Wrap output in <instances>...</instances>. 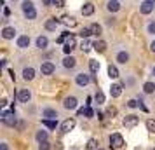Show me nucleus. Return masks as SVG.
<instances>
[{"mask_svg": "<svg viewBox=\"0 0 155 150\" xmlns=\"http://www.w3.org/2000/svg\"><path fill=\"white\" fill-rule=\"evenodd\" d=\"M147 30H148V33H152V35H155V21H152V23H148V26H147Z\"/></svg>", "mask_w": 155, "mask_h": 150, "instance_id": "nucleus-42", "label": "nucleus"}, {"mask_svg": "<svg viewBox=\"0 0 155 150\" xmlns=\"http://www.w3.org/2000/svg\"><path fill=\"white\" fill-rule=\"evenodd\" d=\"M5 105H7V100H5V98H2V100H0V107L4 108Z\"/></svg>", "mask_w": 155, "mask_h": 150, "instance_id": "nucleus-50", "label": "nucleus"}, {"mask_svg": "<svg viewBox=\"0 0 155 150\" xmlns=\"http://www.w3.org/2000/svg\"><path fill=\"white\" fill-rule=\"evenodd\" d=\"M122 89H124V84H112L110 86V96L112 98H120Z\"/></svg>", "mask_w": 155, "mask_h": 150, "instance_id": "nucleus-17", "label": "nucleus"}, {"mask_svg": "<svg viewBox=\"0 0 155 150\" xmlns=\"http://www.w3.org/2000/svg\"><path fill=\"white\" fill-rule=\"evenodd\" d=\"M42 4L45 7H49V5H52V0H42Z\"/></svg>", "mask_w": 155, "mask_h": 150, "instance_id": "nucleus-48", "label": "nucleus"}, {"mask_svg": "<svg viewBox=\"0 0 155 150\" xmlns=\"http://www.w3.org/2000/svg\"><path fill=\"white\" fill-rule=\"evenodd\" d=\"M77 47V38H75V35H70L68 37V40L64 42V47H63V52L66 54V56H70L71 52H73V49Z\"/></svg>", "mask_w": 155, "mask_h": 150, "instance_id": "nucleus-5", "label": "nucleus"}, {"mask_svg": "<svg viewBox=\"0 0 155 150\" xmlns=\"http://www.w3.org/2000/svg\"><path fill=\"white\" fill-rule=\"evenodd\" d=\"M117 114V108H108L106 110V115H115Z\"/></svg>", "mask_w": 155, "mask_h": 150, "instance_id": "nucleus-43", "label": "nucleus"}, {"mask_svg": "<svg viewBox=\"0 0 155 150\" xmlns=\"http://www.w3.org/2000/svg\"><path fill=\"white\" fill-rule=\"evenodd\" d=\"M35 68H31V66H26V68H25V70H23V79L26 80V82H28V80H33L35 79Z\"/></svg>", "mask_w": 155, "mask_h": 150, "instance_id": "nucleus-22", "label": "nucleus"}, {"mask_svg": "<svg viewBox=\"0 0 155 150\" xmlns=\"http://www.w3.org/2000/svg\"><path fill=\"white\" fill-rule=\"evenodd\" d=\"M0 150H9V145L5 142H2L0 143Z\"/></svg>", "mask_w": 155, "mask_h": 150, "instance_id": "nucleus-46", "label": "nucleus"}, {"mask_svg": "<svg viewBox=\"0 0 155 150\" xmlns=\"http://www.w3.org/2000/svg\"><path fill=\"white\" fill-rule=\"evenodd\" d=\"M52 5L58 9H61V7H64V0H52Z\"/></svg>", "mask_w": 155, "mask_h": 150, "instance_id": "nucleus-41", "label": "nucleus"}, {"mask_svg": "<svg viewBox=\"0 0 155 150\" xmlns=\"http://www.w3.org/2000/svg\"><path fill=\"white\" fill-rule=\"evenodd\" d=\"M16 129H18V131H25V129H26V121H19L18 126H16Z\"/></svg>", "mask_w": 155, "mask_h": 150, "instance_id": "nucleus-40", "label": "nucleus"}, {"mask_svg": "<svg viewBox=\"0 0 155 150\" xmlns=\"http://www.w3.org/2000/svg\"><path fill=\"white\" fill-rule=\"evenodd\" d=\"M147 129L150 131V133L155 135V119H148L147 121Z\"/></svg>", "mask_w": 155, "mask_h": 150, "instance_id": "nucleus-36", "label": "nucleus"}, {"mask_svg": "<svg viewBox=\"0 0 155 150\" xmlns=\"http://www.w3.org/2000/svg\"><path fill=\"white\" fill-rule=\"evenodd\" d=\"M89 70H91V73H98L99 72V61H96V59H89Z\"/></svg>", "mask_w": 155, "mask_h": 150, "instance_id": "nucleus-32", "label": "nucleus"}, {"mask_svg": "<svg viewBox=\"0 0 155 150\" xmlns=\"http://www.w3.org/2000/svg\"><path fill=\"white\" fill-rule=\"evenodd\" d=\"M59 21L63 23L64 26H70V28H73V26H77V19L75 18H71V16H63Z\"/></svg>", "mask_w": 155, "mask_h": 150, "instance_id": "nucleus-24", "label": "nucleus"}, {"mask_svg": "<svg viewBox=\"0 0 155 150\" xmlns=\"http://www.w3.org/2000/svg\"><path fill=\"white\" fill-rule=\"evenodd\" d=\"M30 44H31V38L28 35H19L16 38V45L19 47V49H28Z\"/></svg>", "mask_w": 155, "mask_h": 150, "instance_id": "nucleus-11", "label": "nucleus"}, {"mask_svg": "<svg viewBox=\"0 0 155 150\" xmlns=\"http://www.w3.org/2000/svg\"><path fill=\"white\" fill-rule=\"evenodd\" d=\"M152 73H153V77H155V66H153V68H152Z\"/></svg>", "mask_w": 155, "mask_h": 150, "instance_id": "nucleus-54", "label": "nucleus"}, {"mask_svg": "<svg viewBox=\"0 0 155 150\" xmlns=\"http://www.w3.org/2000/svg\"><path fill=\"white\" fill-rule=\"evenodd\" d=\"M150 51H152V52H153V54H155V40H153V42H152V44H150Z\"/></svg>", "mask_w": 155, "mask_h": 150, "instance_id": "nucleus-51", "label": "nucleus"}, {"mask_svg": "<svg viewBox=\"0 0 155 150\" xmlns=\"http://www.w3.org/2000/svg\"><path fill=\"white\" fill-rule=\"evenodd\" d=\"M58 117H59V114H58L54 108H44L42 110V119H52V121H58Z\"/></svg>", "mask_w": 155, "mask_h": 150, "instance_id": "nucleus-15", "label": "nucleus"}, {"mask_svg": "<svg viewBox=\"0 0 155 150\" xmlns=\"http://www.w3.org/2000/svg\"><path fill=\"white\" fill-rule=\"evenodd\" d=\"M80 12H82V16H92L94 14V4L92 2H85L82 5V9H80Z\"/></svg>", "mask_w": 155, "mask_h": 150, "instance_id": "nucleus-20", "label": "nucleus"}, {"mask_svg": "<svg viewBox=\"0 0 155 150\" xmlns=\"http://www.w3.org/2000/svg\"><path fill=\"white\" fill-rule=\"evenodd\" d=\"M94 100H96V103H98V105H103V103H105V93H103V91H101V89H98V91H96V94H94Z\"/></svg>", "mask_w": 155, "mask_h": 150, "instance_id": "nucleus-30", "label": "nucleus"}, {"mask_svg": "<svg viewBox=\"0 0 155 150\" xmlns=\"http://www.w3.org/2000/svg\"><path fill=\"white\" fill-rule=\"evenodd\" d=\"M85 150H98V142H96L94 138H91V140L87 142V145H85Z\"/></svg>", "mask_w": 155, "mask_h": 150, "instance_id": "nucleus-33", "label": "nucleus"}, {"mask_svg": "<svg viewBox=\"0 0 155 150\" xmlns=\"http://www.w3.org/2000/svg\"><path fill=\"white\" fill-rule=\"evenodd\" d=\"M148 2H155V0H148Z\"/></svg>", "mask_w": 155, "mask_h": 150, "instance_id": "nucleus-55", "label": "nucleus"}, {"mask_svg": "<svg viewBox=\"0 0 155 150\" xmlns=\"http://www.w3.org/2000/svg\"><path fill=\"white\" fill-rule=\"evenodd\" d=\"M21 11H23V16H25L26 19H30V21H33L37 18V9H35V5H33L31 0H23Z\"/></svg>", "mask_w": 155, "mask_h": 150, "instance_id": "nucleus-1", "label": "nucleus"}, {"mask_svg": "<svg viewBox=\"0 0 155 150\" xmlns=\"http://www.w3.org/2000/svg\"><path fill=\"white\" fill-rule=\"evenodd\" d=\"M78 35L82 37V38H89V37L92 35V32H91V28L87 26V28H82V30H80V33H78Z\"/></svg>", "mask_w": 155, "mask_h": 150, "instance_id": "nucleus-35", "label": "nucleus"}, {"mask_svg": "<svg viewBox=\"0 0 155 150\" xmlns=\"http://www.w3.org/2000/svg\"><path fill=\"white\" fill-rule=\"evenodd\" d=\"M91 45H92V44L89 42L87 38H84V40H82V44H80V49L84 51V52H89V51H91Z\"/></svg>", "mask_w": 155, "mask_h": 150, "instance_id": "nucleus-34", "label": "nucleus"}, {"mask_svg": "<svg viewBox=\"0 0 155 150\" xmlns=\"http://www.w3.org/2000/svg\"><path fill=\"white\" fill-rule=\"evenodd\" d=\"M85 117H87V119H92V117H94V110H92L91 107H85Z\"/></svg>", "mask_w": 155, "mask_h": 150, "instance_id": "nucleus-39", "label": "nucleus"}, {"mask_svg": "<svg viewBox=\"0 0 155 150\" xmlns=\"http://www.w3.org/2000/svg\"><path fill=\"white\" fill-rule=\"evenodd\" d=\"M70 35H73V33H70L68 30H64L63 33H61V35H59V37L56 38V44H64L66 40H68V37H70Z\"/></svg>", "mask_w": 155, "mask_h": 150, "instance_id": "nucleus-31", "label": "nucleus"}, {"mask_svg": "<svg viewBox=\"0 0 155 150\" xmlns=\"http://www.w3.org/2000/svg\"><path fill=\"white\" fill-rule=\"evenodd\" d=\"M108 77L110 79H119L120 77V72L115 65H108Z\"/></svg>", "mask_w": 155, "mask_h": 150, "instance_id": "nucleus-25", "label": "nucleus"}, {"mask_svg": "<svg viewBox=\"0 0 155 150\" xmlns=\"http://www.w3.org/2000/svg\"><path fill=\"white\" fill-rule=\"evenodd\" d=\"M54 70H56V65L52 63V61H44V63L40 65V73H42V75H52Z\"/></svg>", "mask_w": 155, "mask_h": 150, "instance_id": "nucleus-8", "label": "nucleus"}, {"mask_svg": "<svg viewBox=\"0 0 155 150\" xmlns=\"http://www.w3.org/2000/svg\"><path fill=\"white\" fill-rule=\"evenodd\" d=\"M89 28H91L92 35L99 37L101 33H103V28H101V25H98V23H92V25H89Z\"/></svg>", "mask_w": 155, "mask_h": 150, "instance_id": "nucleus-29", "label": "nucleus"}, {"mask_svg": "<svg viewBox=\"0 0 155 150\" xmlns=\"http://www.w3.org/2000/svg\"><path fill=\"white\" fill-rule=\"evenodd\" d=\"M75 124H77V122H75V119H73V117H70V119L63 121V124H61V128H59V129H61V133H63V135H66V133L73 131Z\"/></svg>", "mask_w": 155, "mask_h": 150, "instance_id": "nucleus-10", "label": "nucleus"}, {"mask_svg": "<svg viewBox=\"0 0 155 150\" xmlns=\"http://www.w3.org/2000/svg\"><path fill=\"white\" fill-rule=\"evenodd\" d=\"M98 150H105V148H98Z\"/></svg>", "mask_w": 155, "mask_h": 150, "instance_id": "nucleus-56", "label": "nucleus"}, {"mask_svg": "<svg viewBox=\"0 0 155 150\" xmlns=\"http://www.w3.org/2000/svg\"><path fill=\"white\" fill-rule=\"evenodd\" d=\"M127 107H129V108H138V107H140V101H138V100H129V101H127Z\"/></svg>", "mask_w": 155, "mask_h": 150, "instance_id": "nucleus-37", "label": "nucleus"}, {"mask_svg": "<svg viewBox=\"0 0 155 150\" xmlns=\"http://www.w3.org/2000/svg\"><path fill=\"white\" fill-rule=\"evenodd\" d=\"M47 138H49V133L45 131V129H40V131H37V135H35V140L38 143H42V142H47Z\"/></svg>", "mask_w": 155, "mask_h": 150, "instance_id": "nucleus-26", "label": "nucleus"}, {"mask_svg": "<svg viewBox=\"0 0 155 150\" xmlns=\"http://www.w3.org/2000/svg\"><path fill=\"white\" fill-rule=\"evenodd\" d=\"M2 122L5 124V126H9V128H16L18 126V117H16L14 110H4L2 112Z\"/></svg>", "mask_w": 155, "mask_h": 150, "instance_id": "nucleus-2", "label": "nucleus"}, {"mask_svg": "<svg viewBox=\"0 0 155 150\" xmlns=\"http://www.w3.org/2000/svg\"><path fill=\"white\" fill-rule=\"evenodd\" d=\"M77 107H78V100L75 96H66L63 100V108H66V110H75Z\"/></svg>", "mask_w": 155, "mask_h": 150, "instance_id": "nucleus-9", "label": "nucleus"}, {"mask_svg": "<svg viewBox=\"0 0 155 150\" xmlns=\"http://www.w3.org/2000/svg\"><path fill=\"white\" fill-rule=\"evenodd\" d=\"M7 72H9V75H11V79L16 80V73H14V70H7Z\"/></svg>", "mask_w": 155, "mask_h": 150, "instance_id": "nucleus-49", "label": "nucleus"}, {"mask_svg": "<svg viewBox=\"0 0 155 150\" xmlns=\"http://www.w3.org/2000/svg\"><path fill=\"white\" fill-rule=\"evenodd\" d=\"M16 33H18V32H16L14 26H7V25H5V26L2 28V32H0V35H2L4 40H12L16 37Z\"/></svg>", "mask_w": 155, "mask_h": 150, "instance_id": "nucleus-7", "label": "nucleus"}, {"mask_svg": "<svg viewBox=\"0 0 155 150\" xmlns=\"http://www.w3.org/2000/svg\"><path fill=\"white\" fill-rule=\"evenodd\" d=\"M115 59H117V63L126 65L127 61H129V52H127V51H119L117 56H115Z\"/></svg>", "mask_w": 155, "mask_h": 150, "instance_id": "nucleus-23", "label": "nucleus"}, {"mask_svg": "<svg viewBox=\"0 0 155 150\" xmlns=\"http://www.w3.org/2000/svg\"><path fill=\"white\" fill-rule=\"evenodd\" d=\"M35 45L38 47V49H47V45H49V38L45 35H40V37H37V40H35Z\"/></svg>", "mask_w": 155, "mask_h": 150, "instance_id": "nucleus-21", "label": "nucleus"}, {"mask_svg": "<svg viewBox=\"0 0 155 150\" xmlns=\"http://www.w3.org/2000/svg\"><path fill=\"white\" fill-rule=\"evenodd\" d=\"M30 100H31V91H30V89H19V91H18V101L28 103Z\"/></svg>", "mask_w": 155, "mask_h": 150, "instance_id": "nucleus-13", "label": "nucleus"}, {"mask_svg": "<svg viewBox=\"0 0 155 150\" xmlns=\"http://www.w3.org/2000/svg\"><path fill=\"white\" fill-rule=\"evenodd\" d=\"M0 65H2V68H5V65H7V59H2V61H0Z\"/></svg>", "mask_w": 155, "mask_h": 150, "instance_id": "nucleus-52", "label": "nucleus"}, {"mask_svg": "<svg viewBox=\"0 0 155 150\" xmlns=\"http://www.w3.org/2000/svg\"><path fill=\"white\" fill-rule=\"evenodd\" d=\"M12 2H16V0H12Z\"/></svg>", "mask_w": 155, "mask_h": 150, "instance_id": "nucleus-57", "label": "nucleus"}, {"mask_svg": "<svg viewBox=\"0 0 155 150\" xmlns=\"http://www.w3.org/2000/svg\"><path fill=\"white\" fill-rule=\"evenodd\" d=\"M122 124H124V128H126V129H133V128H136V126L140 124V117H138V115H134V114L126 115V117H124V121H122Z\"/></svg>", "mask_w": 155, "mask_h": 150, "instance_id": "nucleus-4", "label": "nucleus"}, {"mask_svg": "<svg viewBox=\"0 0 155 150\" xmlns=\"http://www.w3.org/2000/svg\"><path fill=\"white\" fill-rule=\"evenodd\" d=\"M106 47H108L106 42H105V40H101V38L96 40V42H92V49L96 51V52H99V54H103V52L106 51Z\"/></svg>", "mask_w": 155, "mask_h": 150, "instance_id": "nucleus-19", "label": "nucleus"}, {"mask_svg": "<svg viewBox=\"0 0 155 150\" xmlns=\"http://www.w3.org/2000/svg\"><path fill=\"white\" fill-rule=\"evenodd\" d=\"M108 142H110V148L112 150H119L124 147V136L120 133H113V135H110Z\"/></svg>", "mask_w": 155, "mask_h": 150, "instance_id": "nucleus-3", "label": "nucleus"}, {"mask_svg": "<svg viewBox=\"0 0 155 150\" xmlns=\"http://www.w3.org/2000/svg\"><path fill=\"white\" fill-rule=\"evenodd\" d=\"M59 19H56V18H49V19H47V21L44 23V28L47 30V32H54V30L58 28V26H59Z\"/></svg>", "mask_w": 155, "mask_h": 150, "instance_id": "nucleus-14", "label": "nucleus"}, {"mask_svg": "<svg viewBox=\"0 0 155 150\" xmlns=\"http://www.w3.org/2000/svg\"><path fill=\"white\" fill-rule=\"evenodd\" d=\"M106 25H110V26H112V25H115V18H108V19H106Z\"/></svg>", "mask_w": 155, "mask_h": 150, "instance_id": "nucleus-45", "label": "nucleus"}, {"mask_svg": "<svg viewBox=\"0 0 155 150\" xmlns=\"http://www.w3.org/2000/svg\"><path fill=\"white\" fill-rule=\"evenodd\" d=\"M9 14H11V9H9V7H4V18H9Z\"/></svg>", "mask_w": 155, "mask_h": 150, "instance_id": "nucleus-47", "label": "nucleus"}, {"mask_svg": "<svg viewBox=\"0 0 155 150\" xmlns=\"http://www.w3.org/2000/svg\"><path fill=\"white\" fill-rule=\"evenodd\" d=\"M153 9H155V2H148V0H145V2L140 5V12L147 16V14H152Z\"/></svg>", "mask_w": 155, "mask_h": 150, "instance_id": "nucleus-12", "label": "nucleus"}, {"mask_svg": "<svg viewBox=\"0 0 155 150\" xmlns=\"http://www.w3.org/2000/svg\"><path fill=\"white\" fill-rule=\"evenodd\" d=\"M42 126L47 129H56L58 128V121H52V119H42Z\"/></svg>", "mask_w": 155, "mask_h": 150, "instance_id": "nucleus-28", "label": "nucleus"}, {"mask_svg": "<svg viewBox=\"0 0 155 150\" xmlns=\"http://www.w3.org/2000/svg\"><path fill=\"white\" fill-rule=\"evenodd\" d=\"M77 115H78V117H80V115H85V107L78 108V110H77Z\"/></svg>", "mask_w": 155, "mask_h": 150, "instance_id": "nucleus-44", "label": "nucleus"}, {"mask_svg": "<svg viewBox=\"0 0 155 150\" xmlns=\"http://www.w3.org/2000/svg\"><path fill=\"white\" fill-rule=\"evenodd\" d=\"M61 65H63L64 68L71 70V68H75V66H77V59H75V58L70 54V56H64V59L61 61Z\"/></svg>", "mask_w": 155, "mask_h": 150, "instance_id": "nucleus-18", "label": "nucleus"}, {"mask_svg": "<svg viewBox=\"0 0 155 150\" xmlns=\"http://www.w3.org/2000/svg\"><path fill=\"white\" fill-rule=\"evenodd\" d=\"M49 148H51V143H49V142L38 143V150H49Z\"/></svg>", "mask_w": 155, "mask_h": 150, "instance_id": "nucleus-38", "label": "nucleus"}, {"mask_svg": "<svg viewBox=\"0 0 155 150\" xmlns=\"http://www.w3.org/2000/svg\"><path fill=\"white\" fill-rule=\"evenodd\" d=\"M91 80H92V77L89 75V73H84V72L75 75V84H77V86H80V87H85L89 82H91Z\"/></svg>", "mask_w": 155, "mask_h": 150, "instance_id": "nucleus-6", "label": "nucleus"}, {"mask_svg": "<svg viewBox=\"0 0 155 150\" xmlns=\"http://www.w3.org/2000/svg\"><path fill=\"white\" fill-rule=\"evenodd\" d=\"M98 119H99V121H103V119H105V115L101 114V112H98Z\"/></svg>", "mask_w": 155, "mask_h": 150, "instance_id": "nucleus-53", "label": "nucleus"}, {"mask_svg": "<svg viewBox=\"0 0 155 150\" xmlns=\"http://www.w3.org/2000/svg\"><path fill=\"white\" fill-rule=\"evenodd\" d=\"M120 7H122V5H120V2L119 0H108V2H106V11H108V12H119L120 11Z\"/></svg>", "mask_w": 155, "mask_h": 150, "instance_id": "nucleus-16", "label": "nucleus"}, {"mask_svg": "<svg viewBox=\"0 0 155 150\" xmlns=\"http://www.w3.org/2000/svg\"><path fill=\"white\" fill-rule=\"evenodd\" d=\"M153 91H155V82L148 80V82L143 84V93H145V94H152Z\"/></svg>", "mask_w": 155, "mask_h": 150, "instance_id": "nucleus-27", "label": "nucleus"}]
</instances>
